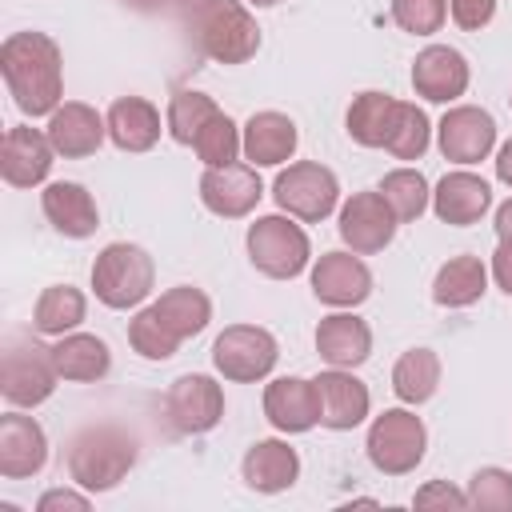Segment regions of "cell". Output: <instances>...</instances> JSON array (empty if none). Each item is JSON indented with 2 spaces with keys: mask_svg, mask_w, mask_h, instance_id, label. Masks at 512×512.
Returning <instances> with one entry per match:
<instances>
[{
  "mask_svg": "<svg viewBox=\"0 0 512 512\" xmlns=\"http://www.w3.org/2000/svg\"><path fill=\"white\" fill-rule=\"evenodd\" d=\"M0 76L24 116H52L64 104V52L48 32H12L0 44Z\"/></svg>",
  "mask_w": 512,
  "mask_h": 512,
  "instance_id": "obj_1",
  "label": "cell"
},
{
  "mask_svg": "<svg viewBox=\"0 0 512 512\" xmlns=\"http://www.w3.org/2000/svg\"><path fill=\"white\" fill-rule=\"evenodd\" d=\"M140 440L120 424H92L68 440V476L84 492H112L136 464Z\"/></svg>",
  "mask_w": 512,
  "mask_h": 512,
  "instance_id": "obj_2",
  "label": "cell"
},
{
  "mask_svg": "<svg viewBox=\"0 0 512 512\" xmlns=\"http://www.w3.org/2000/svg\"><path fill=\"white\" fill-rule=\"evenodd\" d=\"M192 44L216 64H248L260 52V24L244 0H200L188 8Z\"/></svg>",
  "mask_w": 512,
  "mask_h": 512,
  "instance_id": "obj_3",
  "label": "cell"
},
{
  "mask_svg": "<svg viewBox=\"0 0 512 512\" xmlns=\"http://www.w3.org/2000/svg\"><path fill=\"white\" fill-rule=\"evenodd\" d=\"M156 288V264L148 256V248L128 244V240H112L96 252L92 260V292L104 308H136L152 296Z\"/></svg>",
  "mask_w": 512,
  "mask_h": 512,
  "instance_id": "obj_4",
  "label": "cell"
},
{
  "mask_svg": "<svg viewBox=\"0 0 512 512\" xmlns=\"http://www.w3.org/2000/svg\"><path fill=\"white\" fill-rule=\"evenodd\" d=\"M248 260L256 272H264L268 280H296L308 264H312V244L308 232L296 224V216L288 212H272V216H256L248 224Z\"/></svg>",
  "mask_w": 512,
  "mask_h": 512,
  "instance_id": "obj_5",
  "label": "cell"
},
{
  "mask_svg": "<svg viewBox=\"0 0 512 512\" xmlns=\"http://www.w3.org/2000/svg\"><path fill=\"white\" fill-rule=\"evenodd\" d=\"M272 200L280 212L296 216L300 224H320L340 208V180L320 160H296L276 172Z\"/></svg>",
  "mask_w": 512,
  "mask_h": 512,
  "instance_id": "obj_6",
  "label": "cell"
},
{
  "mask_svg": "<svg viewBox=\"0 0 512 512\" xmlns=\"http://www.w3.org/2000/svg\"><path fill=\"white\" fill-rule=\"evenodd\" d=\"M60 384L52 344L12 336L0 352V392L12 408H36L44 404Z\"/></svg>",
  "mask_w": 512,
  "mask_h": 512,
  "instance_id": "obj_7",
  "label": "cell"
},
{
  "mask_svg": "<svg viewBox=\"0 0 512 512\" xmlns=\"http://www.w3.org/2000/svg\"><path fill=\"white\" fill-rule=\"evenodd\" d=\"M368 460L384 476H408L424 460L428 448V428L412 408H384L368 424Z\"/></svg>",
  "mask_w": 512,
  "mask_h": 512,
  "instance_id": "obj_8",
  "label": "cell"
},
{
  "mask_svg": "<svg viewBox=\"0 0 512 512\" xmlns=\"http://www.w3.org/2000/svg\"><path fill=\"white\" fill-rule=\"evenodd\" d=\"M280 360V344L260 324H228L212 340V368L232 384H256L268 380Z\"/></svg>",
  "mask_w": 512,
  "mask_h": 512,
  "instance_id": "obj_9",
  "label": "cell"
},
{
  "mask_svg": "<svg viewBox=\"0 0 512 512\" xmlns=\"http://www.w3.org/2000/svg\"><path fill=\"white\" fill-rule=\"evenodd\" d=\"M164 416L180 436H204L224 420V388L204 372H184L164 392Z\"/></svg>",
  "mask_w": 512,
  "mask_h": 512,
  "instance_id": "obj_10",
  "label": "cell"
},
{
  "mask_svg": "<svg viewBox=\"0 0 512 512\" xmlns=\"http://www.w3.org/2000/svg\"><path fill=\"white\" fill-rule=\"evenodd\" d=\"M436 144H440V156L460 168L480 164L496 148V120L480 104H452L436 124Z\"/></svg>",
  "mask_w": 512,
  "mask_h": 512,
  "instance_id": "obj_11",
  "label": "cell"
},
{
  "mask_svg": "<svg viewBox=\"0 0 512 512\" xmlns=\"http://www.w3.org/2000/svg\"><path fill=\"white\" fill-rule=\"evenodd\" d=\"M340 240L344 248L360 252V256H372V252H384L400 228L392 204L380 196V188H364V192H352L344 204H340Z\"/></svg>",
  "mask_w": 512,
  "mask_h": 512,
  "instance_id": "obj_12",
  "label": "cell"
},
{
  "mask_svg": "<svg viewBox=\"0 0 512 512\" xmlns=\"http://www.w3.org/2000/svg\"><path fill=\"white\" fill-rule=\"evenodd\" d=\"M260 196H264V180H260V168L248 160L204 168V176H200V200L212 216L240 220L260 204Z\"/></svg>",
  "mask_w": 512,
  "mask_h": 512,
  "instance_id": "obj_13",
  "label": "cell"
},
{
  "mask_svg": "<svg viewBox=\"0 0 512 512\" xmlns=\"http://www.w3.org/2000/svg\"><path fill=\"white\" fill-rule=\"evenodd\" d=\"M308 280H312V296L328 308H356L372 296V268L352 248L316 256Z\"/></svg>",
  "mask_w": 512,
  "mask_h": 512,
  "instance_id": "obj_14",
  "label": "cell"
},
{
  "mask_svg": "<svg viewBox=\"0 0 512 512\" xmlns=\"http://www.w3.org/2000/svg\"><path fill=\"white\" fill-rule=\"evenodd\" d=\"M316 400H320V428L328 432H352L372 412V392L352 368H328L312 376Z\"/></svg>",
  "mask_w": 512,
  "mask_h": 512,
  "instance_id": "obj_15",
  "label": "cell"
},
{
  "mask_svg": "<svg viewBox=\"0 0 512 512\" xmlns=\"http://www.w3.org/2000/svg\"><path fill=\"white\" fill-rule=\"evenodd\" d=\"M468 80H472V68L464 60V52L452 48V44H428L412 60V88L428 104L460 100L468 92Z\"/></svg>",
  "mask_w": 512,
  "mask_h": 512,
  "instance_id": "obj_16",
  "label": "cell"
},
{
  "mask_svg": "<svg viewBox=\"0 0 512 512\" xmlns=\"http://www.w3.org/2000/svg\"><path fill=\"white\" fill-rule=\"evenodd\" d=\"M56 164V148L48 140V132L32 128V124H12L4 132V148H0V176L12 188H36L48 180Z\"/></svg>",
  "mask_w": 512,
  "mask_h": 512,
  "instance_id": "obj_17",
  "label": "cell"
},
{
  "mask_svg": "<svg viewBox=\"0 0 512 512\" xmlns=\"http://www.w3.org/2000/svg\"><path fill=\"white\" fill-rule=\"evenodd\" d=\"M48 464V436L36 416L4 412L0 416V476L4 480H32Z\"/></svg>",
  "mask_w": 512,
  "mask_h": 512,
  "instance_id": "obj_18",
  "label": "cell"
},
{
  "mask_svg": "<svg viewBox=\"0 0 512 512\" xmlns=\"http://www.w3.org/2000/svg\"><path fill=\"white\" fill-rule=\"evenodd\" d=\"M264 416L276 432L300 436L320 424V400L316 384L304 376H276L264 384Z\"/></svg>",
  "mask_w": 512,
  "mask_h": 512,
  "instance_id": "obj_19",
  "label": "cell"
},
{
  "mask_svg": "<svg viewBox=\"0 0 512 512\" xmlns=\"http://www.w3.org/2000/svg\"><path fill=\"white\" fill-rule=\"evenodd\" d=\"M296 144H300V132H296V120L284 116V112H252L240 128V148H244V160L256 164V168H280L296 156Z\"/></svg>",
  "mask_w": 512,
  "mask_h": 512,
  "instance_id": "obj_20",
  "label": "cell"
},
{
  "mask_svg": "<svg viewBox=\"0 0 512 512\" xmlns=\"http://www.w3.org/2000/svg\"><path fill=\"white\" fill-rule=\"evenodd\" d=\"M44 132H48L56 156H64V160H84V156H92V152L104 144L108 120H104L92 104H84V100H64V104L48 116V128H44Z\"/></svg>",
  "mask_w": 512,
  "mask_h": 512,
  "instance_id": "obj_21",
  "label": "cell"
},
{
  "mask_svg": "<svg viewBox=\"0 0 512 512\" xmlns=\"http://www.w3.org/2000/svg\"><path fill=\"white\" fill-rule=\"evenodd\" d=\"M488 208H492V184L468 168L444 172L440 184L432 188V212H436V220H444L452 228H468V224L484 220Z\"/></svg>",
  "mask_w": 512,
  "mask_h": 512,
  "instance_id": "obj_22",
  "label": "cell"
},
{
  "mask_svg": "<svg viewBox=\"0 0 512 512\" xmlns=\"http://www.w3.org/2000/svg\"><path fill=\"white\" fill-rule=\"evenodd\" d=\"M316 352L328 368H360L372 356V328L352 308H336L316 324Z\"/></svg>",
  "mask_w": 512,
  "mask_h": 512,
  "instance_id": "obj_23",
  "label": "cell"
},
{
  "mask_svg": "<svg viewBox=\"0 0 512 512\" xmlns=\"http://www.w3.org/2000/svg\"><path fill=\"white\" fill-rule=\"evenodd\" d=\"M240 480L260 496L288 492L300 480V456L288 440H276V436L256 440V444H248V452L240 460Z\"/></svg>",
  "mask_w": 512,
  "mask_h": 512,
  "instance_id": "obj_24",
  "label": "cell"
},
{
  "mask_svg": "<svg viewBox=\"0 0 512 512\" xmlns=\"http://www.w3.org/2000/svg\"><path fill=\"white\" fill-rule=\"evenodd\" d=\"M40 208H44V220L68 240H88L100 228V208L92 192L76 180H52L40 192Z\"/></svg>",
  "mask_w": 512,
  "mask_h": 512,
  "instance_id": "obj_25",
  "label": "cell"
},
{
  "mask_svg": "<svg viewBox=\"0 0 512 512\" xmlns=\"http://www.w3.org/2000/svg\"><path fill=\"white\" fill-rule=\"evenodd\" d=\"M104 120H108V140L120 152H148L160 144V132H168L160 108L148 96H116Z\"/></svg>",
  "mask_w": 512,
  "mask_h": 512,
  "instance_id": "obj_26",
  "label": "cell"
},
{
  "mask_svg": "<svg viewBox=\"0 0 512 512\" xmlns=\"http://www.w3.org/2000/svg\"><path fill=\"white\" fill-rule=\"evenodd\" d=\"M52 360H56L60 380H68V384H96V380H104L108 368H112L108 344H104L96 332H80V328L56 336Z\"/></svg>",
  "mask_w": 512,
  "mask_h": 512,
  "instance_id": "obj_27",
  "label": "cell"
},
{
  "mask_svg": "<svg viewBox=\"0 0 512 512\" xmlns=\"http://www.w3.org/2000/svg\"><path fill=\"white\" fill-rule=\"evenodd\" d=\"M396 112H400V100L392 92H380V88H368L360 96H352L348 112H344V128L352 136V144L360 148H384L392 128H396Z\"/></svg>",
  "mask_w": 512,
  "mask_h": 512,
  "instance_id": "obj_28",
  "label": "cell"
},
{
  "mask_svg": "<svg viewBox=\"0 0 512 512\" xmlns=\"http://www.w3.org/2000/svg\"><path fill=\"white\" fill-rule=\"evenodd\" d=\"M488 264L480 256H452L432 276V300L440 308H472L488 292Z\"/></svg>",
  "mask_w": 512,
  "mask_h": 512,
  "instance_id": "obj_29",
  "label": "cell"
},
{
  "mask_svg": "<svg viewBox=\"0 0 512 512\" xmlns=\"http://www.w3.org/2000/svg\"><path fill=\"white\" fill-rule=\"evenodd\" d=\"M152 308H156L160 324H164L180 344H184L188 336H200V332L208 328V320H212V300H208V292L196 288V284H176V288H168L160 300H152Z\"/></svg>",
  "mask_w": 512,
  "mask_h": 512,
  "instance_id": "obj_30",
  "label": "cell"
},
{
  "mask_svg": "<svg viewBox=\"0 0 512 512\" xmlns=\"http://www.w3.org/2000/svg\"><path fill=\"white\" fill-rule=\"evenodd\" d=\"M440 356L432 348H408L400 352V360L392 364V392L400 404L416 408V404H428L440 388Z\"/></svg>",
  "mask_w": 512,
  "mask_h": 512,
  "instance_id": "obj_31",
  "label": "cell"
},
{
  "mask_svg": "<svg viewBox=\"0 0 512 512\" xmlns=\"http://www.w3.org/2000/svg\"><path fill=\"white\" fill-rule=\"evenodd\" d=\"M88 316V300L72 284H48L32 304V328L40 336H64L76 332Z\"/></svg>",
  "mask_w": 512,
  "mask_h": 512,
  "instance_id": "obj_32",
  "label": "cell"
},
{
  "mask_svg": "<svg viewBox=\"0 0 512 512\" xmlns=\"http://www.w3.org/2000/svg\"><path fill=\"white\" fill-rule=\"evenodd\" d=\"M376 188L392 204V212H396L400 224H416L432 208V188H428V180H424L420 168H408V164L404 168H392Z\"/></svg>",
  "mask_w": 512,
  "mask_h": 512,
  "instance_id": "obj_33",
  "label": "cell"
},
{
  "mask_svg": "<svg viewBox=\"0 0 512 512\" xmlns=\"http://www.w3.org/2000/svg\"><path fill=\"white\" fill-rule=\"evenodd\" d=\"M216 112H220V108H216V100H212L208 92L180 88V92H172V100H168V108H164L168 136H172L176 144L192 148V140L200 136V128H204V124H208Z\"/></svg>",
  "mask_w": 512,
  "mask_h": 512,
  "instance_id": "obj_34",
  "label": "cell"
},
{
  "mask_svg": "<svg viewBox=\"0 0 512 512\" xmlns=\"http://www.w3.org/2000/svg\"><path fill=\"white\" fill-rule=\"evenodd\" d=\"M432 144V120L420 104L412 100H400V112H396V128L384 144V152H392L396 160H420Z\"/></svg>",
  "mask_w": 512,
  "mask_h": 512,
  "instance_id": "obj_35",
  "label": "cell"
},
{
  "mask_svg": "<svg viewBox=\"0 0 512 512\" xmlns=\"http://www.w3.org/2000/svg\"><path fill=\"white\" fill-rule=\"evenodd\" d=\"M192 152L204 160V168H220V164L240 160V156H244V148H240V124H236L228 112H216V116L200 128V136L192 140Z\"/></svg>",
  "mask_w": 512,
  "mask_h": 512,
  "instance_id": "obj_36",
  "label": "cell"
},
{
  "mask_svg": "<svg viewBox=\"0 0 512 512\" xmlns=\"http://www.w3.org/2000/svg\"><path fill=\"white\" fill-rule=\"evenodd\" d=\"M128 344H132L136 356H144V360H152V364L176 356V348H180V340L160 324V316H156L152 304L140 308V312L128 320Z\"/></svg>",
  "mask_w": 512,
  "mask_h": 512,
  "instance_id": "obj_37",
  "label": "cell"
},
{
  "mask_svg": "<svg viewBox=\"0 0 512 512\" xmlns=\"http://www.w3.org/2000/svg\"><path fill=\"white\" fill-rule=\"evenodd\" d=\"M468 508L476 512H512V472L508 468H476L468 480Z\"/></svg>",
  "mask_w": 512,
  "mask_h": 512,
  "instance_id": "obj_38",
  "label": "cell"
},
{
  "mask_svg": "<svg viewBox=\"0 0 512 512\" xmlns=\"http://www.w3.org/2000/svg\"><path fill=\"white\" fill-rule=\"evenodd\" d=\"M392 24L408 36H436L448 20V0H392Z\"/></svg>",
  "mask_w": 512,
  "mask_h": 512,
  "instance_id": "obj_39",
  "label": "cell"
},
{
  "mask_svg": "<svg viewBox=\"0 0 512 512\" xmlns=\"http://www.w3.org/2000/svg\"><path fill=\"white\" fill-rule=\"evenodd\" d=\"M448 16L464 32H480L496 16V0H448Z\"/></svg>",
  "mask_w": 512,
  "mask_h": 512,
  "instance_id": "obj_40",
  "label": "cell"
},
{
  "mask_svg": "<svg viewBox=\"0 0 512 512\" xmlns=\"http://www.w3.org/2000/svg\"><path fill=\"white\" fill-rule=\"evenodd\" d=\"M412 504L416 508H468V492H460L448 480H428L424 488H416Z\"/></svg>",
  "mask_w": 512,
  "mask_h": 512,
  "instance_id": "obj_41",
  "label": "cell"
},
{
  "mask_svg": "<svg viewBox=\"0 0 512 512\" xmlns=\"http://www.w3.org/2000/svg\"><path fill=\"white\" fill-rule=\"evenodd\" d=\"M88 508H92V492H84L80 484L76 488H48L36 500V512H88Z\"/></svg>",
  "mask_w": 512,
  "mask_h": 512,
  "instance_id": "obj_42",
  "label": "cell"
},
{
  "mask_svg": "<svg viewBox=\"0 0 512 512\" xmlns=\"http://www.w3.org/2000/svg\"><path fill=\"white\" fill-rule=\"evenodd\" d=\"M492 280H496V288L504 292V296H512V240H500L496 244V252H492Z\"/></svg>",
  "mask_w": 512,
  "mask_h": 512,
  "instance_id": "obj_43",
  "label": "cell"
},
{
  "mask_svg": "<svg viewBox=\"0 0 512 512\" xmlns=\"http://www.w3.org/2000/svg\"><path fill=\"white\" fill-rule=\"evenodd\" d=\"M492 164H496V180L512 188V136H508V140L496 148V160H492Z\"/></svg>",
  "mask_w": 512,
  "mask_h": 512,
  "instance_id": "obj_44",
  "label": "cell"
},
{
  "mask_svg": "<svg viewBox=\"0 0 512 512\" xmlns=\"http://www.w3.org/2000/svg\"><path fill=\"white\" fill-rule=\"evenodd\" d=\"M492 228H496V240H512V200H504V204L496 208Z\"/></svg>",
  "mask_w": 512,
  "mask_h": 512,
  "instance_id": "obj_45",
  "label": "cell"
},
{
  "mask_svg": "<svg viewBox=\"0 0 512 512\" xmlns=\"http://www.w3.org/2000/svg\"><path fill=\"white\" fill-rule=\"evenodd\" d=\"M160 4H172V8H192V4H200V0H160Z\"/></svg>",
  "mask_w": 512,
  "mask_h": 512,
  "instance_id": "obj_46",
  "label": "cell"
},
{
  "mask_svg": "<svg viewBox=\"0 0 512 512\" xmlns=\"http://www.w3.org/2000/svg\"><path fill=\"white\" fill-rule=\"evenodd\" d=\"M248 4H256V8H272V4H280V0H248Z\"/></svg>",
  "mask_w": 512,
  "mask_h": 512,
  "instance_id": "obj_47",
  "label": "cell"
},
{
  "mask_svg": "<svg viewBox=\"0 0 512 512\" xmlns=\"http://www.w3.org/2000/svg\"><path fill=\"white\" fill-rule=\"evenodd\" d=\"M128 4H140V8H152V4H160V0H128Z\"/></svg>",
  "mask_w": 512,
  "mask_h": 512,
  "instance_id": "obj_48",
  "label": "cell"
},
{
  "mask_svg": "<svg viewBox=\"0 0 512 512\" xmlns=\"http://www.w3.org/2000/svg\"><path fill=\"white\" fill-rule=\"evenodd\" d=\"M508 104H512V96H508Z\"/></svg>",
  "mask_w": 512,
  "mask_h": 512,
  "instance_id": "obj_49",
  "label": "cell"
}]
</instances>
